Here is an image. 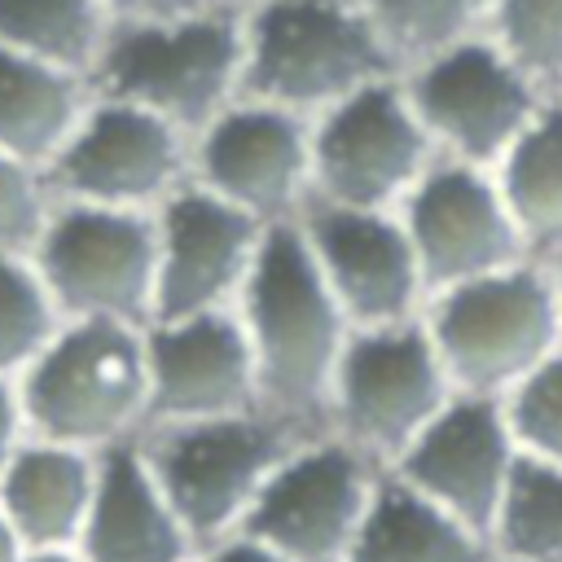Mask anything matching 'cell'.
I'll list each match as a JSON object with an SVG mask.
<instances>
[{"instance_id": "obj_1", "label": "cell", "mask_w": 562, "mask_h": 562, "mask_svg": "<svg viewBox=\"0 0 562 562\" xmlns=\"http://www.w3.org/2000/svg\"><path fill=\"white\" fill-rule=\"evenodd\" d=\"M237 316L255 351L263 408L307 430H329V395L351 342V321L299 220L268 224Z\"/></svg>"}, {"instance_id": "obj_2", "label": "cell", "mask_w": 562, "mask_h": 562, "mask_svg": "<svg viewBox=\"0 0 562 562\" xmlns=\"http://www.w3.org/2000/svg\"><path fill=\"white\" fill-rule=\"evenodd\" d=\"M391 75L404 66L360 0H263L246 35L241 97L316 119Z\"/></svg>"}, {"instance_id": "obj_3", "label": "cell", "mask_w": 562, "mask_h": 562, "mask_svg": "<svg viewBox=\"0 0 562 562\" xmlns=\"http://www.w3.org/2000/svg\"><path fill=\"white\" fill-rule=\"evenodd\" d=\"M26 426L40 439L105 452L149 422L145 329L123 321H66L18 378Z\"/></svg>"}, {"instance_id": "obj_4", "label": "cell", "mask_w": 562, "mask_h": 562, "mask_svg": "<svg viewBox=\"0 0 562 562\" xmlns=\"http://www.w3.org/2000/svg\"><path fill=\"white\" fill-rule=\"evenodd\" d=\"M307 435L316 430L259 404L206 422L145 426L140 452L202 553L206 544L241 531L263 483Z\"/></svg>"}, {"instance_id": "obj_5", "label": "cell", "mask_w": 562, "mask_h": 562, "mask_svg": "<svg viewBox=\"0 0 562 562\" xmlns=\"http://www.w3.org/2000/svg\"><path fill=\"white\" fill-rule=\"evenodd\" d=\"M426 329L470 395H509L553 351H562V294L549 259H522L479 281L439 290Z\"/></svg>"}, {"instance_id": "obj_6", "label": "cell", "mask_w": 562, "mask_h": 562, "mask_svg": "<svg viewBox=\"0 0 562 562\" xmlns=\"http://www.w3.org/2000/svg\"><path fill=\"white\" fill-rule=\"evenodd\" d=\"M241 70L246 40L233 18L211 9L184 22H123L97 57L92 88L198 136L241 97Z\"/></svg>"}, {"instance_id": "obj_7", "label": "cell", "mask_w": 562, "mask_h": 562, "mask_svg": "<svg viewBox=\"0 0 562 562\" xmlns=\"http://www.w3.org/2000/svg\"><path fill=\"white\" fill-rule=\"evenodd\" d=\"M452 395L457 382L426 329V312L382 329H351L329 395V430L391 470Z\"/></svg>"}, {"instance_id": "obj_8", "label": "cell", "mask_w": 562, "mask_h": 562, "mask_svg": "<svg viewBox=\"0 0 562 562\" xmlns=\"http://www.w3.org/2000/svg\"><path fill=\"white\" fill-rule=\"evenodd\" d=\"M435 162L439 149L404 75L378 79L312 119V202L400 211Z\"/></svg>"}, {"instance_id": "obj_9", "label": "cell", "mask_w": 562, "mask_h": 562, "mask_svg": "<svg viewBox=\"0 0 562 562\" xmlns=\"http://www.w3.org/2000/svg\"><path fill=\"white\" fill-rule=\"evenodd\" d=\"M35 268L66 321L154 325L158 299V220L154 211H114L57 202Z\"/></svg>"}, {"instance_id": "obj_10", "label": "cell", "mask_w": 562, "mask_h": 562, "mask_svg": "<svg viewBox=\"0 0 562 562\" xmlns=\"http://www.w3.org/2000/svg\"><path fill=\"white\" fill-rule=\"evenodd\" d=\"M413 110L422 114L439 158L496 171L509 145L544 110L549 92L492 40H461L404 70Z\"/></svg>"}, {"instance_id": "obj_11", "label": "cell", "mask_w": 562, "mask_h": 562, "mask_svg": "<svg viewBox=\"0 0 562 562\" xmlns=\"http://www.w3.org/2000/svg\"><path fill=\"white\" fill-rule=\"evenodd\" d=\"M382 474L386 470L356 443L316 430L263 483L241 531L290 562H347Z\"/></svg>"}, {"instance_id": "obj_12", "label": "cell", "mask_w": 562, "mask_h": 562, "mask_svg": "<svg viewBox=\"0 0 562 562\" xmlns=\"http://www.w3.org/2000/svg\"><path fill=\"white\" fill-rule=\"evenodd\" d=\"M44 176L57 202L158 211L193 180V136L140 105L97 97Z\"/></svg>"}, {"instance_id": "obj_13", "label": "cell", "mask_w": 562, "mask_h": 562, "mask_svg": "<svg viewBox=\"0 0 562 562\" xmlns=\"http://www.w3.org/2000/svg\"><path fill=\"white\" fill-rule=\"evenodd\" d=\"M400 215L422 259L430 299L439 290L536 259L496 184V171H483L470 162L439 158L422 176V184L404 198Z\"/></svg>"}, {"instance_id": "obj_14", "label": "cell", "mask_w": 562, "mask_h": 562, "mask_svg": "<svg viewBox=\"0 0 562 562\" xmlns=\"http://www.w3.org/2000/svg\"><path fill=\"white\" fill-rule=\"evenodd\" d=\"M193 180L263 224L299 220L312 202V119L241 97L193 136Z\"/></svg>"}, {"instance_id": "obj_15", "label": "cell", "mask_w": 562, "mask_h": 562, "mask_svg": "<svg viewBox=\"0 0 562 562\" xmlns=\"http://www.w3.org/2000/svg\"><path fill=\"white\" fill-rule=\"evenodd\" d=\"M158 299L154 321H184L237 307L268 224L220 193L184 180L158 211Z\"/></svg>"}, {"instance_id": "obj_16", "label": "cell", "mask_w": 562, "mask_h": 562, "mask_svg": "<svg viewBox=\"0 0 562 562\" xmlns=\"http://www.w3.org/2000/svg\"><path fill=\"white\" fill-rule=\"evenodd\" d=\"M299 224L351 329H382L426 312L430 290L400 211L307 202Z\"/></svg>"}, {"instance_id": "obj_17", "label": "cell", "mask_w": 562, "mask_h": 562, "mask_svg": "<svg viewBox=\"0 0 562 562\" xmlns=\"http://www.w3.org/2000/svg\"><path fill=\"white\" fill-rule=\"evenodd\" d=\"M518 457L522 448L514 439L505 400L457 391L448 408L404 448L391 474L492 540Z\"/></svg>"}, {"instance_id": "obj_18", "label": "cell", "mask_w": 562, "mask_h": 562, "mask_svg": "<svg viewBox=\"0 0 562 562\" xmlns=\"http://www.w3.org/2000/svg\"><path fill=\"white\" fill-rule=\"evenodd\" d=\"M149 422H206L259 408V369L237 307L145 325Z\"/></svg>"}, {"instance_id": "obj_19", "label": "cell", "mask_w": 562, "mask_h": 562, "mask_svg": "<svg viewBox=\"0 0 562 562\" xmlns=\"http://www.w3.org/2000/svg\"><path fill=\"white\" fill-rule=\"evenodd\" d=\"M75 549L83 562H198V544L154 479L140 435L101 452L97 496Z\"/></svg>"}, {"instance_id": "obj_20", "label": "cell", "mask_w": 562, "mask_h": 562, "mask_svg": "<svg viewBox=\"0 0 562 562\" xmlns=\"http://www.w3.org/2000/svg\"><path fill=\"white\" fill-rule=\"evenodd\" d=\"M101 452L31 435L0 479V514L26 549H75L97 496Z\"/></svg>"}, {"instance_id": "obj_21", "label": "cell", "mask_w": 562, "mask_h": 562, "mask_svg": "<svg viewBox=\"0 0 562 562\" xmlns=\"http://www.w3.org/2000/svg\"><path fill=\"white\" fill-rule=\"evenodd\" d=\"M88 75L0 44V149L48 167L92 110Z\"/></svg>"}, {"instance_id": "obj_22", "label": "cell", "mask_w": 562, "mask_h": 562, "mask_svg": "<svg viewBox=\"0 0 562 562\" xmlns=\"http://www.w3.org/2000/svg\"><path fill=\"white\" fill-rule=\"evenodd\" d=\"M347 562H496V549L483 531L386 470Z\"/></svg>"}, {"instance_id": "obj_23", "label": "cell", "mask_w": 562, "mask_h": 562, "mask_svg": "<svg viewBox=\"0 0 562 562\" xmlns=\"http://www.w3.org/2000/svg\"><path fill=\"white\" fill-rule=\"evenodd\" d=\"M496 184L536 259L562 255V97H549L496 167Z\"/></svg>"}, {"instance_id": "obj_24", "label": "cell", "mask_w": 562, "mask_h": 562, "mask_svg": "<svg viewBox=\"0 0 562 562\" xmlns=\"http://www.w3.org/2000/svg\"><path fill=\"white\" fill-rule=\"evenodd\" d=\"M0 44L92 79L105 48V0H0Z\"/></svg>"}, {"instance_id": "obj_25", "label": "cell", "mask_w": 562, "mask_h": 562, "mask_svg": "<svg viewBox=\"0 0 562 562\" xmlns=\"http://www.w3.org/2000/svg\"><path fill=\"white\" fill-rule=\"evenodd\" d=\"M492 549L505 562H562V465L518 457L492 527Z\"/></svg>"}, {"instance_id": "obj_26", "label": "cell", "mask_w": 562, "mask_h": 562, "mask_svg": "<svg viewBox=\"0 0 562 562\" xmlns=\"http://www.w3.org/2000/svg\"><path fill=\"white\" fill-rule=\"evenodd\" d=\"M395 61L408 70L461 40L487 35L492 0H360Z\"/></svg>"}, {"instance_id": "obj_27", "label": "cell", "mask_w": 562, "mask_h": 562, "mask_svg": "<svg viewBox=\"0 0 562 562\" xmlns=\"http://www.w3.org/2000/svg\"><path fill=\"white\" fill-rule=\"evenodd\" d=\"M66 325L31 255H0V378H22Z\"/></svg>"}, {"instance_id": "obj_28", "label": "cell", "mask_w": 562, "mask_h": 562, "mask_svg": "<svg viewBox=\"0 0 562 562\" xmlns=\"http://www.w3.org/2000/svg\"><path fill=\"white\" fill-rule=\"evenodd\" d=\"M487 35L549 97H562V0H492Z\"/></svg>"}, {"instance_id": "obj_29", "label": "cell", "mask_w": 562, "mask_h": 562, "mask_svg": "<svg viewBox=\"0 0 562 562\" xmlns=\"http://www.w3.org/2000/svg\"><path fill=\"white\" fill-rule=\"evenodd\" d=\"M505 413L522 457L562 465V351L505 395Z\"/></svg>"}, {"instance_id": "obj_30", "label": "cell", "mask_w": 562, "mask_h": 562, "mask_svg": "<svg viewBox=\"0 0 562 562\" xmlns=\"http://www.w3.org/2000/svg\"><path fill=\"white\" fill-rule=\"evenodd\" d=\"M57 198L44 167L0 149V255H35Z\"/></svg>"}, {"instance_id": "obj_31", "label": "cell", "mask_w": 562, "mask_h": 562, "mask_svg": "<svg viewBox=\"0 0 562 562\" xmlns=\"http://www.w3.org/2000/svg\"><path fill=\"white\" fill-rule=\"evenodd\" d=\"M215 0H105V9L119 22H184L198 13H211Z\"/></svg>"}, {"instance_id": "obj_32", "label": "cell", "mask_w": 562, "mask_h": 562, "mask_svg": "<svg viewBox=\"0 0 562 562\" xmlns=\"http://www.w3.org/2000/svg\"><path fill=\"white\" fill-rule=\"evenodd\" d=\"M31 439L26 426V408H22V391L13 378H0V479L9 470V461L18 457V448Z\"/></svg>"}, {"instance_id": "obj_33", "label": "cell", "mask_w": 562, "mask_h": 562, "mask_svg": "<svg viewBox=\"0 0 562 562\" xmlns=\"http://www.w3.org/2000/svg\"><path fill=\"white\" fill-rule=\"evenodd\" d=\"M198 562H290V558H285V553H277L272 544H263V540L246 536V531H233V536H224V540L206 544V549L198 553Z\"/></svg>"}, {"instance_id": "obj_34", "label": "cell", "mask_w": 562, "mask_h": 562, "mask_svg": "<svg viewBox=\"0 0 562 562\" xmlns=\"http://www.w3.org/2000/svg\"><path fill=\"white\" fill-rule=\"evenodd\" d=\"M26 558V540L13 531V522L0 514V562H22Z\"/></svg>"}, {"instance_id": "obj_35", "label": "cell", "mask_w": 562, "mask_h": 562, "mask_svg": "<svg viewBox=\"0 0 562 562\" xmlns=\"http://www.w3.org/2000/svg\"><path fill=\"white\" fill-rule=\"evenodd\" d=\"M22 562H83L79 549H26Z\"/></svg>"}, {"instance_id": "obj_36", "label": "cell", "mask_w": 562, "mask_h": 562, "mask_svg": "<svg viewBox=\"0 0 562 562\" xmlns=\"http://www.w3.org/2000/svg\"><path fill=\"white\" fill-rule=\"evenodd\" d=\"M549 263H553V272H558V294H562V255H558V259H549Z\"/></svg>"}, {"instance_id": "obj_37", "label": "cell", "mask_w": 562, "mask_h": 562, "mask_svg": "<svg viewBox=\"0 0 562 562\" xmlns=\"http://www.w3.org/2000/svg\"><path fill=\"white\" fill-rule=\"evenodd\" d=\"M496 562H505V558H496Z\"/></svg>"}]
</instances>
